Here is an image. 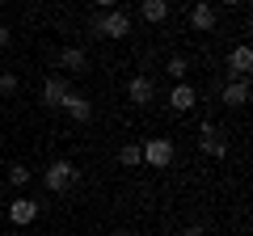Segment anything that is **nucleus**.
<instances>
[{
	"label": "nucleus",
	"mask_w": 253,
	"mask_h": 236,
	"mask_svg": "<svg viewBox=\"0 0 253 236\" xmlns=\"http://www.w3.org/2000/svg\"><path fill=\"white\" fill-rule=\"evenodd\" d=\"M93 34H101V38H126V34H131V17H126L123 9H110V13H101V17H93Z\"/></svg>",
	"instance_id": "nucleus-1"
},
{
	"label": "nucleus",
	"mask_w": 253,
	"mask_h": 236,
	"mask_svg": "<svg viewBox=\"0 0 253 236\" xmlns=\"http://www.w3.org/2000/svg\"><path fill=\"white\" fill-rule=\"evenodd\" d=\"M139 152H144V164H152V169H169V164H173V139L156 135V139H148V144H139Z\"/></svg>",
	"instance_id": "nucleus-2"
},
{
	"label": "nucleus",
	"mask_w": 253,
	"mask_h": 236,
	"mask_svg": "<svg viewBox=\"0 0 253 236\" xmlns=\"http://www.w3.org/2000/svg\"><path fill=\"white\" fill-rule=\"evenodd\" d=\"M42 182H46V190H51V194H63L68 186L76 182V164L72 160H55L51 169L42 173Z\"/></svg>",
	"instance_id": "nucleus-3"
},
{
	"label": "nucleus",
	"mask_w": 253,
	"mask_h": 236,
	"mask_svg": "<svg viewBox=\"0 0 253 236\" xmlns=\"http://www.w3.org/2000/svg\"><path fill=\"white\" fill-rule=\"evenodd\" d=\"M199 148L207 156H215V160H219V156H228V139L219 135L215 122H203V127H199Z\"/></svg>",
	"instance_id": "nucleus-4"
},
{
	"label": "nucleus",
	"mask_w": 253,
	"mask_h": 236,
	"mask_svg": "<svg viewBox=\"0 0 253 236\" xmlns=\"http://www.w3.org/2000/svg\"><path fill=\"white\" fill-rule=\"evenodd\" d=\"M152 97H156L152 76H131V80H126V101H135V106H148Z\"/></svg>",
	"instance_id": "nucleus-5"
},
{
	"label": "nucleus",
	"mask_w": 253,
	"mask_h": 236,
	"mask_svg": "<svg viewBox=\"0 0 253 236\" xmlns=\"http://www.w3.org/2000/svg\"><path fill=\"white\" fill-rule=\"evenodd\" d=\"M68 93H72V89H68V80H63L59 72H51V76L42 80V101H46V106H63Z\"/></svg>",
	"instance_id": "nucleus-6"
},
{
	"label": "nucleus",
	"mask_w": 253,
	"mask_h": 236,
	"mask_svg": "<svg viewBox=\"0 0 253 236\" xmlns=\"http://www.w3.org/2000/svg\"><path fill=\"white\" fill-rule=\"evenodd\" d=\"M63 110L72 114V122H89L93 118V101L84 97V93H68V97H63Z\"/></svg>",
	"instance_id": "nucleus-7"
},
{
	"label": "nucleus",
	"mask_w": 253,
	"mask_h": 236,
	"mask_svg": "<svg viewBox=\"0 0 253 236\" xmlns=\"http://www.w3.org/2000/svg\"><path fill=\"white\" fill-rule=\"evenodd\" d=\"M194 101H199L194 84H186V80L173 84V93H169V106H173V110H181V114H186V110H194Z\"/></svg>",
	"instance_id": "nucleus-8"
},
{
	"label": "nucleus",
	"mask_w": 253,
	"mask_h": 236,
	"mask_svg": "<svg viewBox=\"0 0 253 236\" xmlns=\"http://www.w3.org/2000/svg\"><path fill=\"white\" fill-rule=\"evenodd\" d=\"M55 64H59L63 72H84V68H89V55H84L81 46H63V51H59V59H55Z\"/></svg>",
	"instance_id": "nucleus-9"
},
{
	"label": "nucleus",
	"mask_w": 253,
	"mask_h": 236,
	"mask_svg": "<svg viewBox=\"0 0 253 236\" xmlns=\"http://www.w3.org/2000/svg\"><path fill=\"white\" fill-rule=\"evenodd\" d=\"M228 68H232L236 72V80H245V76H249V68H253V51L249 46H232V55H228Z\"/></svg>",
	"instance_id": "nucleus-10"
},
{
	"label": "nucleus",
	"mask_w": 253,
	"mask_h": 236,
	"mask_svg": "<svg viewBox=\"0 0 253 236\" xmlns=\"http://www.w3.org/2000/svg\"><path fill=\"white\" fill-rule=\"evenodd\" d=\"M9 219H13V224H34V219H38V202H34V198L9 202Z\"/></svg>",
	"instance_id": "nucleus-11"
},
{
	"label": "nucleus",
	"mask_w": 253,
	"mask_h": 236,
	"mask_svg": "<svg viewBox=\"0 0 253 236\" xmlns=\"http://www.w3.org/2000/svg\"><path fill=\"white\" fill-rule=\"evenodd\" d=\"M190 26H194V30H215V4L199 0V4L190 9Z\"/></svg>",
	"instance_id": "nucleus-12"
},
{
	"label": "nucleus",
	"mask_w": 253,
	"mask_h": 236,
	"mask_svg": "<svg viewBox=\"0 0 253 236\" xmlns=\"http://www.w3.org/2000/svg\"><path fill=\"white\" fill-rule=\"evenodd\" d=\"M245 101H249V80H228V84H224V106L241 110Z\"/></svg>",
	"instance_id": "nucleus-13"
},
{
	"label": "nucleus",
	"mask_w": 253,
	"mask_h": 236,
	"mask_svg": "<svg viewBox=\"0 0 253 236\" xmlns=\"http://www.w3.org/2000/svg\"><path fill=\"white\" fill-rule=\"evenodd\" d=\"M165 17H169V0H144V21L161 26Z\"/></svg>",
	"instance_id": "nucleus-14"
},
{
	"label": "nucleus",
	"mask_w": 253,
	"mask_h": 236,
	"mask_svg": "<svg viewBox=\"0 0 253 236\" xmlns=\"http://www.w3.org/2000/svg\"><path fill=\"white\" fill-rule=\"evenodd\" d=\"M118 160H123L126 169H135V164H144V152H139V144H123V152H118Z\"/></svg>",
	"instance_id": "nucleus-15"
},
{
	"label": "nucleus",
	"mask_w": 253,
	"mask_h": 236,
	"mask_svg": "<svg viewBox=\"0 0 253 236\" xmlns=\"http://www.w3.org/2000/svg\"><path fill=\"white\" fill-rule=\"evenodd\" d=\"M165 72H169L173 80H186V72H190V64H186V55H173L169 64H165Z\"/></svg>",
	"instance_id": "nucleus-16"
},
{
	"label": "nucleus",
	"mask_w": 253,
	"mask_h": 236,
	"mask_svg": "<svg viewBox=\"0 0 253 236\" xmlns=\"http://www.w3.org/2000/svg\"><path fill=\"white\" fill-rule=\"evenodd\" d=\"M9 186H17V190L30 186V169H26V164H9Z\"/></svg>",
	"instance_id": "nucleus-17"
},
{
	"label": "nucleus",
	"mask_w": 253,
	"mask_h": 236,
	"mask_svg": "<svg viewBox=\"0 0 253 236\" xmlns=\"http://www.w3.org/2000/svg\"><path fill=\"white\" fill-rule=\"evenodd\" d=\"M17 89H21V80H17V76H13V72H0V97H13Z\"/></svg>",
	"instance_id": "nucleus-18"
},
{
	"label": "nucleus",
	"mask_w": 253,
	"mask_h": 236,
	"mask_svg": "<svg viewBox=\"0 0 253 236\" xmlns=\"http://www.w3.org/2000/svg\"><path fill=\"white\" fill-rule=\"evenodd\" d=\"M181 236H207V232H203V224H186V228H181Z\"/></svg>",
	"instance_id": "nucleus-19"
},
{
	"label": "nucleus",
	"mask_w": 253,
	"mask_h": 236,
	"mask_svg": "<svg viewBox=\"0 0 253 236\" xmlns=\"http://www.w3.org/2000/svg\"><path fill=\"white\" fill-rule=\"evenodd\" d=\"M13 42V34H9V26H0V46H9Z\"/></svg>",
	"instance_id": "nucleus-20"
},
{
	"label": "nucleus",
	"mask_w": 253,
	"mask_h": 236,
	"mask_svg": "<svg viewBox=\"0 0 253 236\" xmlns=\"http://www.w3.org/2000/svg\"><path fill=\"white\" fill-rule=\"evenodd\" d=\"M93 4H97V9H106V13H110V9H114V4H118V0H93Z\"/></svg>",
	"instance_id": "nucleus-21"
},
{
	"label": "nucleus",
	"mask_w": 253,
	"mask_h": 236,
	"mask_svg": "<svg viewBox=\"0 0 253 236\" xmlns=\"http://www.w3.org/2000/svg\"><path fill=\"white\" fill-rule=\"evenodd\" d=\"M224 4H241V0H224Z\"/></svg>",
	"instance_id": "nucleus-22"
}]
</instances>
